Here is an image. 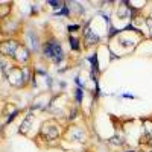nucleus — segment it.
Returning a JSON list of instances; mask_svg holds the SVG:
<instances>
[{
    "instance_id": "obj_1",
    "label": "nucleus",
    "mask_w": 152,
    "mask_h": 152,
    "mask_svg": "<svg viewBox=\"0 0 152 152\" xmlns=\"http://www.w3.org/2000/svg\"><path fill=\"white\" fill-rule=\"evenodd\" d=\"M44 55L53 61H61L62 59V49L61 46L56 43V41H49L46 46H44Z\"/></svg>"
},
{
    "instance_id": "obj_2",
    "label": "nucleus",
    "mask_w": 152,
    "mask_h": 152,
    "mask_svg": "<svg viewBox=\"0 0 152 152\" xmlns=\"http://www.w3.org/2000/svg\"><path fill=\"white\" fill-rule=\"evenodd\" d=\"M15 50H17V43L15 41H5V43L0 44V52H2L3 55L12 56L15 53Z\"/></svg>"
},
{
    "instance_id": "obj_3",
    "label": "nucleus",
    "mask_w": 152,
    "mask_h": 152,
    "mask_svg": "<svg viewBox=\"0 0 152 152\" xmlns=\"http://www.w3.org/2000/svg\"><path fill=\"white\" fill-rule=\"evenodd\" d=\"M85 38H87V44H94L97 41V35H94L91 31H88L85 34Z\"/></svg>"
},
{
    "instance_id": "obj_4",
    "label": "nucleus",
    "mask_w": 152,
    "mask_h": 152,
    "mask_svg": "<svg viewBox=\"0 0 152 152\" xmlns=\"http://www.w3.org/2000/svg\"><path fill=\"white\" fill-rule=\"evenodd\" d=\"M31 122H32V116H29V119H26V120L23 122V125H21V132H24V131L28 129L26 126H29V125H31Z\"/></svg>"
},
{
    "instance_id": "obj_5",
    "label": "nucleus",
    "mask_w": 152,
    "mask_h": 152,
    "mask_svg": "<svg viewBox=\"0 0 152 152\" xmlns=\"http://www.w3.org/2000/svg\"><path fill=\"white\" fill-rule=\"evenodd\" d=\"M76 100H78V102H81V100H82V90H81V88L76 90Z\"/></svg>"
},
{
    "instance_id": "obj_6",
    "label": "nucleus",
    "mask_w": 152,
    "mask_h": 152,
    "mask_svg": "<svg viewBox=\"0 0 152 152\" xmlns=\"http://www.w3.org/2000/svg\"><path fill=\"white\" fill-rule=\"evenodd\" d=\"M70 44H72V49H78V40H75L73 37H70Z\"/></svg>"
}]
</instances>
